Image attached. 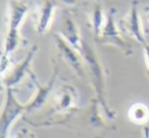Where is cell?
Masks as SVG:
<instances>
[{
	"label": "cell",
	"mask_w": 149,
	"mask_h": 138,
	"mask_svg": "<svg viewBox=\"0 0 149 138\" xmlns=\"http://www.w3.org/2000/svg\"><path fill=\"white\" fill-rule=\"evenodd\" d=\"M56 5L57 4L54 0H37L33 11V20L37 34L44 35L49 31L53 22Z\"/></svg>",
	"instance_id": "obj_8"
},
{
	"label": "cell",
	"mask_w": 149,
	"mask_h": 138,
	"mask_svg": "<svg viewBox=\"0 0 149 138\" xmlns=\"http://www.w3.org/2000/svg\"><path fill=\"white\" fill-rule=\"evenodd\" d=\"M142 49H143V56H144V63H145V71L146 75L149 78V43L147 41L142 44Z\"/></svg>",
	"instance_id": "obj_15"
},
{
	"label": "cell",
	"mask_w": 149,
	"mask_h": 138,
	"mask_svg": "<svg viewBox=\"0 0 149 138\" xmlns=\"http://www.w3.org/2000/svg\"><path fill=\"white\" fill-rule=\"evenodd\" d=\"M118 10L115 7L109 8L107 13L106 22L100 30L97 37L94 38L96 43L106 46H112L117 48L126 57L133 55L134 49L129 43L124 39V35L120 30L118 22H116V14Z\"/></svg>",
	"instance_id": "obj_3"
},
{
	"label": "cell",
	"mask_w": 149,
	"mask_h": 138,
	"mask_svg": "<svg viewBox=\"0 0 149 138\" xmlns=\"http://www.w3.org/2000/svg\"><path fill=\"white\" fill-rule=\"evenodd\" d=\"M140 17H141L142 29L145 36H149V4L140 8Z\"/></svg>",
	"instance_id": "obj_14"
},
{
	"label": "cell",
	"mask_w": 149,
	"mask_h": 138,
	"mask_svg": "<svg viewBox=\"0 0 149 138\" xmlns=\"http://www.w3.org/2000/svg\"><path fill=\"white\" fill-rule=\"evenodd\" d=\"M85 11L90 30L93 33L94 38L97 37L106 22L107 14H104L102 0H86Z\"/></svg>",
	"instance_id": "obj_12"
},
{
	"label": "cell",
	"mask_w": 149,
	"mask_h": 138,
	"mask_svg": "<svg viewBox=\"0 0 149 138\" xmlns=\"http://www.w3.org/2000/svg\"><path fill=\"white\" fill-rule=\"evenodd\" d=\"M59 34L70 44L72 47L81 52L82 49L83 40L81 37L80 29L77 22L74 20L72 15L69 13H65L62 17L60 24Z\"/></svg>",
	"instance_id": "obj_11"
},
{
	"label": "cell",
	"mask_w": 149,
	"mask_h": 138,
	"mask_svg": "<svg viewBox=\"0 0 149 138\" xmlns=\"http://www.w3.org/2000/svg\"><path fill=\"white\" fill-rule=\"evenodd\" d=\"M37 46H33L31 50L26 54V56L22 61L13 65L11 68L8 67L6 72L4 73L3 77H2V85H4L6 89L7 87L13 89V86L19 84L22 78L26 76V74L31 73V63H33V57L37 53Z\"/></svg>",
	"instance_id": "obj_9"
},
{
	"label": "cell",
	"mask_w": 149,
	"mask_h": 138,
	"mask_svg": "<svg viewBox=\"0 0 149 138\" xmlns=\"http://www.w3.org/2000/svg\"><path fill=\"white\" fill-rule=\"evenodd\" d=\"M54 41L59 57L69 66L79 77L85 76V66L82 54L70 45L59 33L54 34Z\"/></svg>",
	"instance_id": "obj_7"
},
{
	"label": "cell",
	"mask_w": 149,
	"mask_h": 138,
	"mask_svg": "<svg viewBox=\"0 0 149 138\" xmlns=\"http://www.w3.org/2000/svg\"><path fill=\"white\" fill-rule=\"evenodd\" d=\"M24 112H26V104H20L14 95L13 89L7 87L5 101L0 112V138L8 136L11 125Z\"/></svg>",
	"instance_id": "obj_5"
},
{
	"label": "cell",
	"mask_w": 149,
	"mask_h": 138,
	"mask_svg": "<svg viewBox=\"0 0 149 138\" xmlns=\"http://www.w3.org/2000/svg\"><path fill=\"white\" fill-rule=\"evenodd\" d=\"M142 136L143 137H149V126H147V124L142 126Z\"/></svg>",
	"instance_id": "obj_17"
},
{
	"label": "cell",
	"mask_w": 149,
	"mask_h": 138,
	"mask_svg": "<svg viewBox=\"0 0 149 138\" xmlns=\"http://www.w3.org/2000/svg\"><path fill=\"white\" fill-rule=\"evenodd\" d=\"M54 2L64 6H75L78 3V0H54Z\"/></svg>",
	"instance_id": "obj_16"
},
{
	"label": "cell",
	"mask_w": 149,
	"mask_h": 138,
	"mask_svg": "<svg viewBox=\"0 0 149 138\" xmlns=\"http://www.w3.org/2000/svg\"><path fill=\"white\" fill-rule=\"evenodd\" d=\"M83 60L85 66V75L88 77L90 84L92 86L94 93V100L100 103V107L104 110L111 121L115 119L117 113L110 108L107 101V79L108 72L104 67L100 59L96 55V52L88 43L83 41L82 49H81Z\"/></svg>",
	"instance_id": "obj_1"
},
{
	"label": "cell",
	"mask_w": 149,
	"mask_h": 138,
	"mask_svg": "<svg viewBox=\"0 0 149 138\" xmlns=\"http://www.w3.org/2000/svg\"><path fill=\"white\" fill-rule=\"evenodd\" d=\"M128 119L132 124L144 126L149 121V109L142 103H135L128 109Z\"/></svg>",
	"instance_id": "obj_13"
},
{
	"label": "cell",
	"mask_w": 149,
	"mask_h": 138,
	"mask_svg": "<svg viewBox=\"0 0 149 138\" xmlns=\"http://www.w3.org/2000/svg\"><path fill=\"white\" fill-rule=\"evenodd\" d=\"M78 95L72 85H59L50 97L51 110L54 114L68 115L76 109Z\"/></svg>",
	"instance_id": "obj_6"
},
{
	"label": "cell",
	"mask_w": 149,
	"mask_h": 138,
	"mask_svg": "<svg viewBox=\"0 0 149 138\" xmlns=\"http://www.w3.org/2000/svg\"><path fill=\"white\" fill-rule=\"evenodd\" d=\"M29 10V6L24 0H10L8 3L7 33L4 39L3 55L9 56L22 43L19 28Z\"/></svg>",
	"instance_id": "obj_2"
},
{
	"label": "cell",
	"mask_w": 149,
	"mask_h": 138,
	"mask_svg": "<svg viewBox=\"0 0 149 138\" xmlns=\"http://www.w3.org/2000/svg\"><path fill=\"white\" fill-rule=\"evenodd\" d=\"M118 26L124 36L132 38L140 45L145 43L146 36L142 29L139 0H132L128 12L118 20Z\"/></svg>",
	"instance_id": "obj_4"
},
{
	"label": "cell",
	"mask_w": 149,
	"mask_h": 138,
	"mask_svg": "<svg viewBox=\"0 0 149 138\" xmlns=\"http://www.w3.org/2000/svg\"><path fill=\"white\" fill-rule=\"evenodd\" d=\"M57 68H55L54 73L52 75L50 81L47 84H41L39 81L36 79V76H33V82L37 87V91H36L35 95H33V100L30 103L26 104V113H31L38 111L42 108L46 103L48 102V100L50 99L52 93V89H53L54 85L56 82V78H57Z\"/></svg>",
	"instance_id": "obj_10"
}]
</instances>
